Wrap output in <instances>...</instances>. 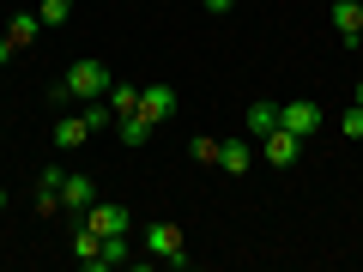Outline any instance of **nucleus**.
Here are the masks:
<instances>
[{
    "label": "nucleus",
    "mask_w": 363,
    "mask_h": 272,
    "mask_svg": "<svg viewBox=\"0 0 363 272\" xmlns=\"http://www.w3.org/2000/svg\"><path fill=\"white\" fill-rule=\"evenodd\" d=\"M61 85H67V97H73V103H91V97H109V85H116V79H109L104 61H73Z\"/></svg>",
    "instance_id": "nucleus-1"
},
{
    "label": "nucleus",
    "mask_w": 363,
    "mask_h": 272,
    "mask_svg": "<svg viewBox=\"0 0 363 272\" xmlns=\"http://www.w3.org/2000/svg\"><path fill=\"white\" fill-rule=\"evenodd\" d=\"M145 254L164 260V266H188V254H182V230L169 218H152L145 224Z\"/></svg>",
    "instance_id": "nucleus-2"
},
{
    "label": "nucleus",
    "mask_w": 363,
    "mask_h": 272,
    "mask_svg": "<svg viewBox=\"0 0 363 272\" xmlns=\"http://www.w3.org/2000/svg\"><path fill=\"white\" fill-rule=\"evenodd\" d=\"M260 157H267L272 169H291L303 157V140H297V133H285V128H272L267 140H260Z\"/></svg>",
    "instance_id": "nucleus-3"
},
{
    "label": "nucleus",
    "mask_w": 363,
    "mask_h": 272,
    "mask_svg": "<svg viewBox=\"0 0 363 272\" xmlns=\"http://www.w3.org/2000/svg\"><path fill=\"white\" fill-rule=\"evenodd\" d=\"M279 128H285V133H297V140H309V133L321 128V103H309V97L285 103V109H279Z\"/></svg>",
    "instance_id": "nucleus-4"
},
{
    "label": "nucleus",
    "mask_w": 363,
    "mask_h": 272,
    "mask_svg": "<svg viewBox=\"0 0 363 272\" xmlns=\"http://www.w3.org/2000/svg\"><path fill=\"white\" fill-rule=\"evenodd\" d=\"M255 140H236V133H230V140H218V169H224V176H248V164H255Z\"/></svg>",
    "instance_id": "nucleus-5"
},
{
    "label": "nucleus",
    "mask_w": 363,
    "mask_h": 272,
    "mask_svg": "<svg viewBox=\"0 0 363 272\" xmlns=\"http://www.w3.org/2000/svg\"><path fill=\"white\" fill-rule=\"evenodd\" d=\"M73 260L85 272H104V236L91 230V224H79V230H73Z\"/></svg>",
    "instance_id": "nucleus-6"
},
{
    "label": "nucleus",
    "mask_w": 363,
    "mask_h": 272,
    "mask_svg": "<svg viewBox=\"0 0 363 272\" xmlns=\"http://www.w3.org/2000/svg\"><path fill=\"white\" fill-rule=\"evenodd\" d=\"M140 115L152 121V128H157V121H169V115H176V91H169V85H145L140 91Z\"/></svg>",
    "instance_id": "nucleus-7"
},
{
    "label": "nucleus",
    "mask_w": 363,
    "mask_h": 272,
    "mask_svg": "<svg viewBox=\"0 0 363 272\" xmlns=\"http://www.w3.org/2000/svg\"><path fill=\"white\" fill-rule=\"evenodd\" d=\"M61 206L79 212V218L97 206V188H91V176H61Z\"/></svg>",
    "instance_id": "nucleus-8"
},
{
    "label": "nucleus",
    "mask_w": 363,
    "mask_h": 272,
    "mask_svg": "<svg viewBox=\"0 0 363 272\" xmlns=\"http://www.w3.org/2000/svg\"><path fill=\"white\" fill-rule=\"evenodd\" d=\"M85 224H91L97 236H128L133 212H128V206H91V212H85Z\"/></svg>",
    "instance_id": "nucleus-9"
},
{
    "label": "nucleus",
    "mask_w": 363,
    "mask_h": 272,
    "mask_svg": "<svg viewBox=\"0 0 363 272\" xmlns=\"http://www.w3.org/2000/svg\"><path fill=\"white\" fill-rule=\"evenodd\" d=\"M242 128H248V140H267V133L279 128V103H248L242 109Z\"/></svg>",
    "instance_id": "nucleus-10"
},
{
    "label": "nucleus",
    "mask_w": 363,
    "mask_h": 272,
    "mask_svg": "<svg viewBox=\"0 0 363 272\" xmlns=\"http://www.w3.org/2000/svg\"><path fill=\"white\" fill-rule=\"evenodd\" d=\"M333 30L345 42H357V30H363V0H333Z\"/></svg>",
    "instance_id": "nucleus-11"
},
{
    "label": "nucleus",
    "mask_w": 363,
    "mask_h": 272,
    "mask_svg": "<svg viewBox=\"0 0 363 272\" xmlns=\"http://www.w3.org/2000/svg\"><path fill=\"white\" fill-rule=\"evenodd\" d=\"M85 140H91V121L85 115H61V121H55V145H61V152H79Z\"/></svg>",
    "instance_id": "nucleus-12"
},
{
    "label": "nucleus",
    "mask_w": 363,
    "mask_h": 272,
    "mask_svg": "<svg viewBox=\"0 0 363 272\" xmlns=\"http://www.w3.org/2000/svg\"><path fill=\"white\" fill-rule=\"evenodd\" d=\"M116 133H121V145H133V152L152 145V121H145L140 109H133V115H116Z\"/></svg>",
    "instance_id": "nucleus-13"
},
{
    "label": "nucleus",
    "mask_w": 363,
    "mask_h": 272,
    "mask_svg": "<svg viewBox=\"0 0 363 272\" xmlns=\"http://www.w3.org/2000/svg\"><path fill=\"white\" fill-rule=\"evenodd\" d=\"M37 25H43V18H37V13H18V18H13V25H6V37H13V42H18V49H25V42H37Z\"/></svg>",
    "instance_id": "nucleus-14"
},
{
    "label": "nucleus",
    "mask_w": 363,
    "mask_h": 272,
    "mask_svg": "<svg viewBox=\"0 0 363 272\" xmlns=\"http://www.w3.org/2000/svg\"><path fill=\"white\" fill-rule=\"evenodd\" d=\"M37 18L43 25H67L73 18V0H37Z\"/></svg>",
    "instance_id": "nucleus-15"
},
{
    "label": "nucleus",
    "mask_w": 363,
    "mask_h": 272,
    "mask_svg": "<svg viewBox=\"0 0 363 272\" xmlns=\"http://www.w3.org/2000/svg\"><path fill=\"white\" fill-rule=\"evenodd\" d=\"M109 109H116V115H133V109H140V91L133 85H109Z\"/></svg>",
    "instance_id": "nucleus-16"
},
{
    "label": "nucleus",
    "mask_w": 363,
    "mask_h": 272,
    "mask_svg": "<svg viewBox=\"0 0 363 272\" xmlns=\"http://www.w3.org/2000/svg\"><path fill=\"white\" fill-rule=\"evenodd\" d=\"M188 157H194V164H218V140H212V133H194V140H188Z\"/></svg>",
    "instance_id": "nucleus-17"
},
{
    "label": "nucleus",
    "mask_w": 363,
    "mask_h": 272,
    "mask_svg": "<svg viewBox=\"0 0 363 272\" xmlns=\"http://www.w3.org/2000/svg\"><path fill=\"white\" fill-rule=\"evenodd\" d=\"M128 260H133L128 236H104V266H128Z\"/></svg>",
    "instance_id": "nucleus-18"
},
{
    "label": "nucleus",
    "mask_w": 363,
    "mask_h": 272,
    "mask_svg": "<svg viewBox=\"0 0 363 272\" xmlns=\"http://www.w3.org/2000/svg\"><path fill=\"white\" fill-rule=\"evenodd\" d=\"M339 133H345V140H363V103H357V109H345V115H339Z\"/></svg>",
    "instance_id": "nucleus-19"
},
{
    "label": "nucleus",
    "mask_w": 363,
    "mask_h": 272,
    "mask_svg": "<svg viewBox=\"0 0 363 272\" xmlns=\"http://www.w3.org/2000/svg\"><path fill=\"white\" fill-rule=\"evenodd\" d=\"M13 55H18V42H13V37H0V61H13Z\"/></svg>",
    "instance_id": "nucleus-20"
},
{
    "label": "nucleus",
    "mask_w": 363,
    "mask_h": 272,
    "mask_svg": "<svg viewBox=\"0 0 363 272\" xmlns=\"http://www.w3.org/2000/svg\"><path fill=\"white\" fill-rule=\"evenodd\" d=\"M230 6H236V0H206V13H230Z\"/></svg>",
    "instance_id": "nucleus-21"
},
{
    "label": "nucleus",
    "mask_w": 363,
    "mask_h": 272,
    "mask_svg": "<svg viewBox=\"0 0 363 272\" xmlns=\"http://www.w3.org/2000/svg\"><path fill=\"white\" fill-rule=\"evenodd\" d=\"M0 212H6V188H0Z\"/></svg>",
    "instance_id": "nucleus-22"
},
{
    "label": "nucleus",
    "mask_w": 363,
    "mask_h": 272,
    "mask_svg": "<svg viewBox=\"0 0 363 272\" xmlns=\"http://www.w3.org/2000/svg\"><path fill=\"white\" fill-rule=\"evenodd\" d=\"M357 49H363V30H357Z\"/></svg>",
    "instance_id": "nucleus-23"
},
{
    "label": "nucleus",
    "mask_w": 363,
    "mask_h": 272,
    "mask_svg": "<svg viewBox=\"0 0 363 272\" xmlns=\"http://www.w3.org/2000/svg\"><path fill=\"white\" fill-rule=\"evenodd\" d=\"M357 103H363V85H357Z\"/></svg>",
    "instance_id": "nucleus-24"
}]
</instances>
